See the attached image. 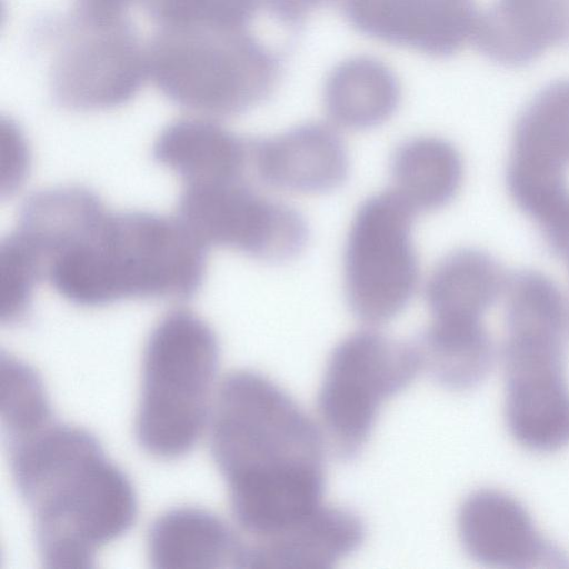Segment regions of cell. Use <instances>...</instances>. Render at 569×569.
<instances>
[{"mask_svg":"<svg viewBox=\"0 0 569 569\" xmlns=\"http://www.w3.org/2000/svg\"><path fill=\"white\" fill-rule=\"evenodd\" d=\"M210 449L233 516L253 539L322 505V430L277 383L251 370L222 381L209 419Z\"/></svg>","mask_w":569,"mask_h":569,"instance_id":"6da1fadb","label":"cell"},{"mask_svg":"<svg viewBox=\"0 0 569 569\" xmlns=\"http://www.w3.org/2000/svg\"><path fill=\"white\" fill-rule=\"evenodd\" d=\"M7 449L44 567L90 568L134 523V488L89 431L53 420Z\"/></svg>","mask_w":569,"mask_h":569,"instance_id":"7a4b0ae2","label":"cell"},{"mask_svg":"<svg viewBox=\"0 0 569 569\" xmlns=\"http://www.w3.org/2000/svg\"><path fill=\"white\" fill-rule=\"evenodd\" d=\"M207 247L178 217L106 209L44 268L43 280L87 308L127 299L184 300L201 288Z\"/></svg>","mask_w":569,"mask_h":569,"instance_id":"3957f363","label":"cell"},{"mask_svg":"<svg viewBox=\"0 0 569 569\" xmlns=\"http://www.w3.org/2000/svg\"><path fill=\"white\" fill-rule=\"evenodd\" d=\"M148 76L174 104L233 117L264 101L280 78V56L247 28H159L147 46Z\"/></svg>","mask_w":569,"mask_h":569,"instance_id":"277c9868","label":"cell"},{"mask_svg":"<svg viewBox=\"0 0 569 569\" xmlns=\"http://www.w3.org/2000/svg\"><path fill=\"white\" fill-rule=\"evenodd\" d=\"M220 348L211 327L186 309L168 312L143 351L136 438L148 453L176 459L198 442L210 419Z\"/></svg>","mask_w":569,"mask_h":569,"instance_id":"5b68a950","label":"cell"},{"mask_svg":"<svg viewBox=\"0 0 569 569\" xmlns=\"http://www.w3.org/2000/svg\"><path fill=\"white\" fill-rule=\"evenodd\" d=\"M49 49V87L67 110L102 111L132 100L147 76V48L124 14L74 9L40 26Z\"/></svg>","mask_w":569,"mask_h":569,"instance_id":"8992f818","label":"cell"},{"mask_svg":"<svg viewBox=\"0 0 569 569\" xmlns=\"http://www.w3.org/2000/svg\"><path fill=\"white\" fill-rule=\"evenodd\" d=\"M421 370L416 348L375 330L347 336L332 350L318 395L325 439L345 460L366 445L382 403Z\"/></svg>","mask_w":569,"mask_h":569,"instance_id":"52a82bcc","label":"cell"},{"mask_svg":"<svg viewBox=\"0 0 569 569\" xmlns=\"http://www.w3.org/2000/svg\"><path fill=\"white\" fill-rule=\"evenodd\" d=\"M417 212L393 190L365 200L353 216L345 247V291L360 320L380 325L409 305L419 266L412 243Z\"/></svg>","mask_w":569,"mask_h":569,"instance_id":"ba28073f","label":"cell"},{"mask_svg":"<svg viewBox=\"0 0 569 569\" xmlns=\"http://www.w3.org/2000/svg\"><path fill=\"white\" fill-rule=\"evenodd\" d=\"M177 213L207 248H229L262 261L296 257L309 236L299 211L260 194L244 178L184 183Z\"/></svg>","mask_w":569,"mask_h":569,"instance_id":"9c48e42d","label":"cell"},{"mask_svg":"<svg viewBox=\"0 0 569 569\" xmlns=\"http://www.w3.org/2000/svg\"><path fill=\"white\" fill-rule=\"evenodd\" d=\"M505 416L513 439L528 450L553 452L569 445V385L565 330L506 329Z\"/></svg>","mask_w":569,"mask_h":569,"instance_id":"30bf717a","label":"cell"},{"mask_svg":"<svg viewBox=\"0 0 569 569\" xmlns=\"http://www.w3.org/2000/svg\"><path fill=\"white\" fill-rule=\"evenodd\" d=\"M458 533L466 552L493 568L568 567V557L537 529L515 497L496 489L470 493L458 512Z\"/></svg>","mask_w":569,"mask_h":569,"instance_id":"8fae6325","label":"cell"},{"mask_svg":"<svg viewBox=\"0 0 569 569\" xmlns=\"http://www.w3.org/2000/svg\"><path fill=\"white\" fill-rule=\"evenodd\" d=\"M341 1L362 34L433 57H449L471 41L479 17L472 0Z\"/></svg>","mask_w":569,"mask_h":569,"instance_id":"7c38bea8","label":"cell"},{"mask_svg":"<svg viewBox=\"0 0 569 569\" xmlns=\"http://www.w3.org/2000/svg\"><path fill=\"white\" fill-rule=\"evenodd\" d=\"M249 153L257 178L286 191L325 193L339 188L349 173L343 141L336 130L319 122L249 140Z\"/></svg>","mask_w":569,"mask_h":569,"instance_id":"4fadbf2b","label":"cell"},{"mask_svg":"<svg viewBox=\"0 0 569 569\" xmlns=\"http://www.w3.org/2000/svg\"><path fill=\"white\" fill-rule=\"evenodd\" d=\"M363 538L356 513L321 505L283 530L244 542L239 568H329L357 550Z\"/></svg>","mask_w":569,"mask_h":569,"instance_id":"5bb4252c","label":"cell"},{"mask_svg":"<svg viewBox=\"0 0 569 569\" xmlns=\"http://www.w3.org/2000/svg\"><path fill=\"white\" fill-rule=\"evenodd\" d=\"M472 41L498 64L526 66L569 43V0H495L479 13Z\"/></svg>","mask_w":569,"mask_h":569,"instance_id":"9a60e30c","label":"cell"},{"mask_svg":"<svg viewBox=\"0 0 569 569\" xmlns=\"http://www.w3.org/2000/svg\"><path fill=\"white\" fill-rule=\"evenodd\" d=\"M569 164V79L541 89L519 116L507 180L562 182Z\"/></svg>","mask_w":569,"mask_h":569,"instance_id":"2e32d148","label":"cell"},{"mask_svg":"<svg viewBox=\"0 0 569 569\" xmlns=\"http://www.w3.org/2000/svg\"><path fill=\"white\" fill-rule=\"evenodd\" d=\"M152 156L183 184L242 179L250 168L249 140L203 118L170 122L157 137Z\"/></svg>","mask_w":569,"mask_h":569,"instance_id":"e0dca14e","label":"cell"},{"mask_svg":"<svg viewBox=\"0 0 569 569\" xmlns=\"http://www.w3.org/2000/svg\"><path fill=\"white\" fill-rule=\"evenodd\" d=\"M243 543L221 518L198 507L167 510L147 538L149 560L157 569L238 568Z\"/></svg>","mask_w":569,"mask_h":569,"instance_id":"ac0fdd59","label":"cell"},{"mask_svg":"<svg viewBox=\"0 0 569 569\" xmlns=\"http://www.w3.org/2000/svg\"><path fill=\"white\" fill-rule=\"evenodd\" d=\"M507 279L488 253L462 248L436 266L426 286L433 321L478 322L505 291Z\"/></svg>","mask_w":569,"mask_h":569,"instance_id":"d6986e66","label":"cell"},{"mask_svg":"<svg viewBox=\"0 0 569 569\" xmlns=\"http://www.w3.org/2000/svg\"><path fill=\"white\" fill-rule=\"evenodd\" d=\"M323 102L338 126L366 130L386 122L400 102V86L382 61L358 56L337 64L329 73Z\"/></svg>","mask_w":569,"mask_h":569,"instance_id":"ffe728a7","label":"cell"},{"mask_svg":"<svg viewBox=\"0 0 569 569\" xmlns=\"http://www.w3.org/2000/svg\"><path fill=\"white\" fill-rule=\"evenodd\" d=\"M412 343L421 370L450 390L477 387L493 365V345L481 321H432Z\"/></svg>","mask_w":569,"mask_h":569,"instance_id":"44dd1931","label":"cell"},{"mask_svg":"<svg viewBox=\"0 0 569 569\" xmlns=\"http://www.w3.org/2000/svg\"><path fill=\"white\" fill-rule=\"evenodd\" d=\"M393 191L416 212L442 208L457 194L463 174L458 150L437 137L403 141L390 163Z\"/></svg>","mask_w":569,"mask_h":569,"instance_id":"7402d4cb","label":"cell"},{"mask_svg":"<svg viewBox=\"0 0 569 569\" xmlns=\"http://www.w3.org/2000/svg\"><path fill=\"white\" fill-rule=\"evenodd\" d=\"M0 417L4 441L28 435L54 419L39 373L4 351L0 353Z\"/></svg>","mask_w":569,"mask_h":569,"instance_id":"603a6c76","label":"cell"},{"mask_svg":"<svg viewBox=\"0 0 569 569\" xmlns=\"http://www.w3.org/2000/svg\"><path fill=\"white\" fill-rule=\"evenodd\" d=\"M159 28H247L262 0H139Z\"/></svg>","mask_w":569,"mask_h":569,"instance_id":"cb8c5ba5","label":"cell"},{"mask_svg":"<svg viewBox=\"0 0 569 569\" xmlns=\"http://www.w3.org/2000/svg\"><path fill=\"white\" fill-rule=\"evenodd\" d=\"M41 281L30 256L9 233L0 244V321L14 325L29 312Z\"/></svg>","mask_w":569,"mask_h":569,"instance_id":"d4e9b609","label":"cell"},{"mask_svg":"<svg viewBox=\"0 0 569 569\" xmlns=\"http://www.w3.org/2000/svg\"><path fill=\"white\" fill-rule=\"evenodd\" d=\"M0 172L2 197L13 194L30 170V150L18 124L10 118L0 120Z\"/></svg>","mask_w":569,"mask_h":569,"instance_id":"484cf974","label":"cell"},{"mask_svg":"<svg viewBox=\"0 0 569 569\" xmlns=\"http://www.w3.org/2000/svg\"><path fill=\"white\" fill-rule=\"evenodd\" d=\"M331 0H262L269 14L284 28H297L315 9Z\"/></svg>","mask_w":569,"mask_h":569,"instance_id":"4316f807","label":"cell"},{"mask_svg":"<svg viewBox=\"0 0 569 569\" xmlns=\"http://www.w3.org/2000/svg\"><path fill=\"white\" fill-rule=\"evenodd\" d=\"M539 226L552 251L569 268V199Z\"/></svg>","mask_w":569,"mask_h":569,"instance_id":"83f0119b","label":"cell"},{"mask_svg":"<svg viewBox=\"0 0 569 569\" xmlns=\"http://www.w3.org/2000/svg\"><path fill=\"white\" fill-rule=\"evenodd\" d=\"M132 0H76V9L100 16L123 14Z\"/></svg>","mask_w":569,"mask_h":569,"instance_id":"f1b7e54d","label":"cell"}]
</instances>
